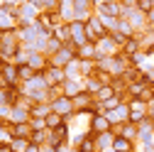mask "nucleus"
<instances>
[{
    "label": "nucleus",
    "instance_id": "obj_2",
    "mask_svg": "<svg viewBox=\"0 0 154 152\" xmlns=\"http://www.w3.org/2000/svg\"><path fill=\"white\" fill-rule=\"evenodd\" d=\"M86 32H88V42H98L103 37H108V27L103 25L100 17H95V15H91L86 20Z\"/></svg>",
    "mask_w": 154,
    "mask_h": 152
},
{
    "label": "nucleus",
    "instance_id": "obj_8",
    "mask_svg": "<svg viewBox=\"0 0 154 152\" xmlns=\"http://www.w3.org/2000/svg\"><path fill=\"white\" fill-rule=\"evenodd\" d=\"M110 150H112V152H137V142H132V140H127V138H122V135H115Z\"/></svg>",
    "mask_w": 154,
    "mask_h": 152
},
{
    "label": "nucleus",
    "instance_id": "obj_12",
    "mask_svg": "<svg viewBox=\"0 0 154 152\" xmlns=\"http://www.w3.org/2000/svg\"><path fill=\"white\" fill-rule=\"evenodd\" d=\"M76 59H98L95 42H86L83 47H79V52H76Z\"/></svg>",
    "mask_w": 154,
    "mask_h": 152
},
{
    "label": "nucleus",
    "instance_id": "obj_22",
    "mask_svg": "<svg viewBox=\"0 0 154 152\" xmlns=\"http://www.w3.org/2000/svg\"><path fill=\"white\" fill-rule=\"evenodd\" d=\"M32 142L34 145H47V130H34L32 132Z\"/></svg>",
    "mask_w": 154,
    "mask_h": 152
},
{
    "label": "nucleus",
    "instance_id": "obj_26",
    "mask_svg": "<svg viewBox=\"0 0 154 152\" xmlns=\"http://www.w3.org/2000/svg\"><path fill=\"white\" fill-rule=\"evenodd\" d=\"M0 145H3V142H0Z\"/></svg>",
    "mask_w": 154,
    "mask_h": 152
},
{
    "label": "nucleus",
    "instance_id": "obj_16",
    "mask_svg": "<svg viewBox=\"0 0 154 152\" xmlns=\"http://www.w3.org/2000/svg\"><path fill=\"white\" fill-rule=\"evenodd\" d=\"M17 74H20V81H22V84L32 81L34 76H39V74H37V71H34V69H32L27 62H25V64H17Z\"/></svg>",
    "mask_w": 154,
    "mask_h": 152
},
{
    "label": "nucleus",
    "instance_id": "obj_10",
    "mask_svg": "<svg viewBox=\"0 0 154 152\" xmlns=\"http://www.w3.org/2000/svg\"><path fill=\"white\" fill-rule=\"evenodd\" d=\"M76 152H98V147H95V138L91 135V132H86V135L73 145Z\"/></svg>",
    "mask_w": 154,
    "mask_h": 152
},
{
    "label": "nucleus",
    "instance_id": "obj_3",
    "mask_svg": "<svg viewBox=\"0 0 154 152\" xmlns=\"http://www.w3.org/2000/svg\"><path fill=\"white\" fill-rule=\"evenodd\" d=\"M0 84H3V86H20L17 64H12V62H0Z\"/></svg>",
    "mask_w": 154,
    "mask_h": 152
},
{
    "label": "nucleus",
    "instance_id": "obj_17",
    "mask_svg": "<svg viewBox=\"0 0 154 152\" xmlns=\"http://www.w3.org/2000/svg\"><path fill=\"white\" fill-rule=\"evenodd\" d=\"M115 93H118V91L112 88V84H105V86H100V91H98V93H95V101H98V103H103V101L112 98Z\"/></svg>",
    "mask_w": 154,
    "mask_h": 152
},
{
    "label": "nucleus",
    "instance_id": "obj_11",
    "mask_svg": "<svg viewBox=\"0 0 154 152\" xmlns=\"http://www.w3.org/2000/svg\"><path fill=\"white\" fill-rule=\"evenodd\" d=\"M83 91V79H66L64 81V93L69 98H73L76 93H81Z\"/></svg>",
    "mask_w": 154,
    "mask_h": 152
},
{
    "label": "nucleus",
    "instance_id": "obj_18",
    "mask_svg": "<svg viewBox=\"0 0 154 152\" xmlns=\"http://www.w3.org/2000/svg\"><path fill=\"white\" fill-rule=\"evenodd\" d=\"M64 123H66V118H64V116H59V113H54V110H51L49 116H47V128H49V130H56V128H61Z\"/></svg>",
    "mask_w": 154,
    "mask_h": 152
},
{
    "label": "nucleus",
    "instance_id": "obj_5",
    "mask_svg": "<svg viewBox=\"0 0 154 152\" xmlns=\"http://www.w3.org/2000/svg\"><path fill=\"white\" fill-rule=\"evenodd\" d=\"M112 132H115V135L127 138V140H132V142H137V140H140V125H137V123H130V120L112 125Z\"/></svg>",
    "mask_w": 154,
    "mask_h": 152
},
{
    "label": "nucleus",
    "instance_id": "obj_1",
    "mask_svg": "<svg viewBox=\"0 0 154 152\" xmlns=\"http://www.w3.org/2000/svg\"><path fill=\"white\" fill-rule=\"evenodd\" d=\"M112 130V123L105 113H93L88 116V132L95 138V135H103V132H110Z\"/></svg>",
    "mask_w": 154,
    "mask_h": 152
},
{
    "label": "nucleus",
    "instance_id": "obj_6",
    "mask_svg": "<svg viewBox=\"0 0 154 152\" xmlns=\"http://www.w3.org/2000/svg\"><path fill=\"white\" fill-rule=\"evenodd\" d=\"M39 76L44 79V84H47V86H59V84H64V81H66V74H64V69H59V66H51V64H49V66H47V69H44Z\"/></svg>",
    "mask_w": 154,
    "mask_h": 152
},
{
    "label": "nucleus",
    "instance_id": "obj_14",
    "mask_svg": "<svg viewBox=\"0 0 154 152\" xmlns=\"http://www.w3.org/2000/svg\"><path fill=\"white\" fill-rule=\"evenodd\" d=\"M112 140H115V132H103V135H95V147H98V152H105L112 147Z\"/></svg>",
    "mask_w": 154,
    "mask_h": 152
},
{
    "label": "nucleus",
    "instance_id": "obj_20",
    "mask_svg": "<svg viewBox=\"0 0 154 152\" xmlns=\"http://www.w3.org/2000/svg\"><path fill=\"white\" fill-rule=\"evenodd\" d=\"M8 145H10V150H12V152H25V150H27V145H29V140H25V138H12Z\"/></svg>",
    "mask_w": 154,
    "mask_h": 152
},
{
    "label": "nucleus",
    "instance_id": "obj_19",
    "mask_svg": "<svg viewBox=\"0 0 154 152\" xmlns=\"http://www.w3.org/2000/svg\"><path fill=\"white\" fill-rule=\"evenodd\" d=\"M61 96H66V93H64V84H59V86H49V91H47V101H49V103L59 101Z\"/></svg>",
    "mask_w": 154,
    "mask_h": 152
},
{
    "label": "nucleus",
    "instance_id": "obj_15",
    "mask_svg": "<svg viewBox=\"0 0 154 152\" xmlns=\"http://www.w3.org/2000/svg\"><path fill=\"white\" fill-rule=\"evenodd\" d=\"M49 113H51V103L42 101V103H34V106H32V110H29V118H47Z\"/></svg>",
    "mask_w": 154,
    "mask_h": 152
},
{
    "label": "nucleus",
    "instance_id": "obj_25",
    "mask_svg": "<svg viewBox=\"0 0 154 152\" xmlns=\"http://www.w3.org/2000/svg\"><path fill=\"white\" fill-rule=\"evenodd\" d=\"M25 152H42V145H34L32 140H29V145H27V150Z\"/></svg>",
    "mask_w": 154,
    "mask_h": 152
},
{
    "label": "nucleus",
    "instance_id": "obj_21",
    "mask_svg": "<svg viewBox=\"0 0 154 152\" xmlns=\"http://www.w3.org/2000/svg\"><path fill=\"white\" fill-rule=\"evenodd\" d=\"M137 10L144 12V15H149L154 10V0H137Z\"/></svg>",
    "mask_w": 154,
    "mask_h": 152
},
{
    "label": "nucleus",
    "instance_id": "obj_4",
    "mask_svg": "<svg viewBox=\"0 0 154 152\" xmlns=\"http://www.w3.org/2000/svg\"><path fill=\"white\" fill-rule=\"evenodd\" d=\"M69 27H71V44L76 47V52H79V47H83V44L88 42L86 22H81V20H73V22H69Z\"/></svg>",
    "mask_w": 154,
    "mask_h": 152
},
{
    "label": "nucleus",
    "instance_id": "obj_23",
    "mask_svg": "<svg viewBox=\"0 0 154 152\" xmlns=\"http://www.w3.org/2000/svg\"><path fill=\"white\" fill-rule=\"evenodd\" d=\"M32 130H47V118H29Z\"/></svg>",
    "mask_w": 154,
    "mask_h": 152
},
{
    "label": "nucleus",
    "instance_id": "obj_13",
    "mask_svg": "<svg viewBox=\"0 0 154 152\" xmlns=\"http://www.w3.org/2000/svg\"><path fill=\"white\" fill-rule=\"evenodd\" d=\"M140 37H130V40L122 44V49H120V54H125L127 56V59H130V56H134V54H140Z\"/></svg>",
    "mask_w": 154,
    "mask_h": 152
},
{
    "label": "nucleus",
    "instance_id": "obj_9",
    "mask_svg": "<svg viewBox=\"0 0 154 152\" xmlns=\"http://www.w3.org/2000/svg\"><path fill=\"white\" fill-rule=\"evenodd\" d=\"M32 125H29V120H25V123H12V130H10V135L12 138H25V140H32ZM10 138V140H12Z\"/></svg>",
    "mask_w": 154,
    "mask_h": 152
},
{
    "label": "nucleus",
    "instance_id": "obj_24",
    "mask_svg": "<svg viewBox=\"0 0 154 152\" xmlns=\"http://www.w3.org/2000/svg\"><path fill=\"white\" fill-rule=\"evenodd\" d=\"M122 8H137V0H118Z\"/></svg>",
    "mask_w": 154,
    "mask_h": 152
},
{
    "label": "nucleus",
    "instance_id": "obj_7",
    "mask_svg": "<svg viewBox=\"0 0 154 152\" xmlns=\"http://www.w3.org/2000/svg\"><path fill=\"white\" fill-rule=\"evenodd\" d=\"M51 110H54V113H59V116H64L66 120H71V118L76 116L73 103H71V98H69V96H61L59 101H54V103H51Z\"/></svg>",
    "mask_w": 154,
    "mask_h": 152
}]
</instances>
